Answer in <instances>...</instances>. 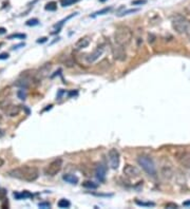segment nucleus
<instances>
[{
	"instance_id": "1",
	"label": "nucleus",
	"mask_w": 190,
	"mask_h": 209,
	"mask_svg": "<svg viewBox=\"0 0 190 209\" xmlns=\"http://www.w3.org/2000/svg\"><path fill=\"white\" fill-rule=\"evenodd\" d=\"M11 176L26 181V182H34L39 176V171L34 166H21L19 168L13 169L10 172Z\"/></svg>"
},
{
	"instance_id": "2",
	"label": "nucleus",
	"mask_w": 190,
	"mask_h": 209,
	"mask_svg": "<svg viewBox=\"0 0 190 209\" xmlns=\"http://www.w3.org/2000/svg\"><path fill=\"white\" fill-rule=\"evenodd\" d=\"M172 27L177 33L185 35L190 40V21L187 18L181 15H176L172 19Z\"/></svg>"
},
{
	"instance_id": "3",
	"label": "nucleus",
	"mask_w": 190,
	"mask_h": 209,
	"mask_svg": "<svg viewBox=\"0 0 190 209\" xmlns=\"http://www.w3.org/2000/svg\"><path fill=\"white\" fill-rule=\"evenodd\" d=\"M115 43L122 46L128 45L132 40V31L127 27H120L115 31L114 34Z\"/></svg>"
},
{
	"instance_id": "4",
	"label": "nucleus",
	"mask_w": 190,
	"mask_h": 209,
	"mask_svg": "<svg viewBox=\"0 0 190 209\" xmlns=\"http://www.w3.org/2000/svg\"><path fill=\"white\" fill-rule=\"evenodd\" d=\"M137 163L139 166L144 169V171L151 176H154L156 174V168L154 165V162L148 155H141L137 158Z\"/></svg>"
},
{
	"instance_id": "5",
	"label": "nucleus",
	"mask_w": 190,
	"mask_h": 209,
	"mask_svg": "<svg viewBox=\"0 0 190 209\" xmlns=\"http://www.w3.org/2000/svg\"><path fill=\"white\" fill-rule=\"evenodd\" d=\"M62 168V159L61 158H56L52 160L50 164L46 167V169H44V173L47 174V175L49 176H54L56 175L57 173L60 172Z\"/></svg>"
},
{
	"instance_id": "6",
	"label": "nucleus",
	"mask_w": 190,
	"mask_h": 209,
	"mask_svg": "<svg viewBox=\"0 0 190 209\" xmlns=\"http://www.w3.org/2000/svg\"><path fill=\"white\" fill-rule=\"evenodd\" d=\"M112 55L114 57V59L117 61H125L127 59V53L125 50V46L117 43H115V45L112 48Z\"/></svg>"
},
{
	"instance_id": "7",
	"label": "nucleus",
	"mask_w": 190,
	"mask_h": 209,
	"mask_svg": "<svg viewBox=\"0 0 190 209\" xmlns=\"http://www.w3.org/2000/svg\"><path fill=\"white\" fill-rule=\"evenodd\" d=\"M108 158H109V165L112 169H117L120 163V156L119 152L116 149H110L108 153Z\"/></svg>"
},
{
	"instance_id": "8",
	"label": "nucleus",
	"mask_w": 190,
	"mask_h": 209,
	"mask_svg": "<svg viewBox=\"0 0 190 209\" xmlns=\"http://www.w3.org/2000/svg\"><path fill=\"white\" fill-rule=\"evenodd\" d=\"M104 46L103 45H100V46H97V48L92 52V53H90L88 56H86V60H87V62L88 63H93V62H95L98 58L100 57L103 55V53H104Z\"/></svg>"
},
{
	"instance_id": "9",
	"label": "nucleus",
	"mask_w": 190,
	"mask_h": 209,
	"mask_svg": "<svg viewBox=\"0 0 190 209\" xmlns=\"http://www.w3.org/2000/svg\"><path fill=\"white\" fill-rule=\"evenodd\" d=\"M122 171H124V174H125L126 176L131 178V179H135V178H137L139 175L138 169L136 167L132 166V165H126L124 167V170H122Z\"/></svg>"
},
{
	"instance_id": "10",
	"label": "nucleus",
	"mask_w": 190,
	"mask_h": 209,
	"mask_svg": "<svg viewBox=\"0 0 190 209\" xmlns=\"http://www.w3.org/2000/svg\"><path fill=\"white\" fill-rule=\"evenodd\" d=\"M20 107L17 106V104H13V103H10L9 106L3 109L4 113L7 115V116H11V117H14V116H17L19 113H20Z\"/></svg>"
},
{
	"instance_id": "11",
	"label": "nucleus",
	"mask_w": 190,
	"mask_h": 209,
	"mask_svg": "<svg viewBox=\"0 0 190 209\" xmlns=\"http://www.w3.org/2000/svg\"><path fill=\"white\" fill-rule=\"evenodd\" d=\"M107 169L103 164H98L95 168V176L99 182H104L106 179Z\"/></svg>"
},
{
	"instance_id": "12",
	"label": "nucleus",
	"mask_w": 190,
	"mask_h": 209,
	"mask_svg": "<svg viewBox=\"0 0 190 209\" xmlns=\"http://www.w3.org/2000/svg\"><path fill=\"white\" fill-rule=\"evenodd\" d=\"M178 163L186 169H190V152H183L178 155Z\"/></svg>"
},
{
	"instance_id": "13",
	"label": "nucleus",
	"mask_w": 190,
	"mask_h": 209,
	"mask_svg": "<svg viewBox=\"0 0 190 209\" xmlns=\"http://www.w3.org/2000/svg\"><path fill=\"white\" fill-rule=\"evenodd\" d=\"M89 44H90V38L89 37H82L80 39H78V41L74 45V48L76 50H81V49L87 48Z\"/></svg>"
},
{
	"instance_id": "14",
	"label": "nucleus",
	"mask_w": 190,
	"mask_h": 209,
	"mask_svg": "<svg viewBox=\"0 0 190 209\" xmlns=\"http://www.w3.org/2000/svg\"><path fill=\"white\" fill-rule=\"evenodd\" d=\"M63 181H65L67 183H69V184H73V185H76L78 183V178L76 175H74V174H64V175L62 176Z\"/></svg>"
},
{
	"instance_id": "15",
	"label": "nucleus",
	"mask_w": 190,
	"mask_h": 209,
	"mask_svg": "<svg viewBox=\"0 0 190 209\" xmlns=\"http://www.w3.org/2000/svg\"><path fill=\"white\" fill-rule=\"evenodd\" d=\"M10 95H11V88H10V87L3 88L1 91H0V100L9 98Z\"/></svg>"
},
{
	"instance_id": "16",
	"label": "nucleus",
	"mask_w": 190,
	"mask_h": 209,
	"mask_svg": "<svg viewBox=\"0 0 190 209\" xmlns=\"http://www.w3.org/2000/svg\"><path fill=\"white\" fill-rule=\"evenodd\" d=\"M33 194L30 193L29 191H23L20 193H14V197L17 200H21V199H28V197H32Z\"/></svg>"
},
{
	"instance_id": "17",
	"label": "nucleus",
	"mask_w": 190,
	"mask_h": 209,
	"mask_svg": "<svg viewBox=\"0 0 190 209\" xmlns=\"http://www.w3.org/2000/svg\"><path fill=\"white\" fill-rule=\"evenodd\" d=\"M82 186L85 188H88V189H96L98 186H97V184H95V183H93V182H91V181H87V182H85L84 184H82Z\"/></svg>"
},
{
	"instance_id": "18",
	"label": "nucleus",
	"mask_w": 190,
	"mask_h": 209,
	"mask_svg": "<svg viewBox=\"0 0 190 209\" xmlns=\"http://www.w3.org/2000/svg\"><path fill=\"white\" fill-rule=\"evenodd\" d=\"M58 207L59 208H69L70 207V202L68 201V200H65V199H62V200H60L59 202H58Z\"/></svg>"
},
{
	"instance_id": "19",
	"label": "nucleus",
	"mask_w": 190,
	"mask_h": 209,
	"mask_svg": "<svg viewBox=\"0 0 190 209\" xmlns=\"http://www.w3.org/2000/svg\"><path fill=\"white\" fill-rule=\"evenodd\" d=\"M26 37V34H12L9 35L7 39H24Z\"/></svg>"
},
{
	"instance_id": "20",
	"label": "nucleus",
	"mask_w": 190,
	"mask_h": 209,
	"mask_svg": "<svg viewBox=\"0 0 190 209\" xmlns=\"http://www.w3.org/2000/svg\"><path fill=\"white\" fill-rule=\"evenodd\" d=\"M46 9L47 11H56V9H57V3L56 2H54V1H51V2H49V3H47V5H46Z\"/></svg>"
},
{
	"instance_id": "21",
	"label": "nucleus",
	"mask_w": 190,
	"mask_h": 209,
	"mask_svg": "<svg viewBox=\"0 0 190 209\" xmlns=\"http://www.w3.org/2000/svg\"><path fill=\"white\" fill-rule=\"evenodd\" d=\"M111 10V7H105V9H103V10H100V11H97V12H95L94 14H92L91 16L92 17H96V16H99V15H104V14H106V13H108V12Z\"/></svg>"
},
{
	"instance_id": "22",
	"label": "nucleus",
	"mask_w": 190,
	"mask_h": 209,
	"mask_svg": "<svg viewBox=\"0 0 190 209\" xmlns=\"http://www.w3.org/2000/svg\"><path fill=\"white\" fill-rule=\"evenodd\" d=\"M135 203H136V205H138V206H142V207H153L154 206V203H152V202H141V201H135Z\"/></svg>"
},
{
	"instance_id": "23",
	"label": "nucleus",
	"mask_w": 190,
	"mask_h": 209,
	"mask_svg": "<svg viewBox=\"0 0 190 209\" xmlns=\"http://www.w3.org/2000/svg\"><path fill=\"white\" fill-rule=\"evenodd\" d=\"M77 1H78V0H61L60 3L64 7V6H70V5H72L73 3L77 2Z\"/></svg>"
},
{
	"instance_id": "24",
	"label": "nucleus",
	"mask_w": 190,
	"mask_h": 209,
	"mask_svg": "<svg viewBox=\"0 0 190 209\" xmlns=\"http://www.w3.org/2000/svg\"><path fill=\"white\" fill-rule=\"evenodd\" d=\"M39 23V21H38V19H36V18H33V19H29L27 22H26V25L27 26H29V27H35V26H37Z\"/></svg>"
},
{
	"instance_id": "25",
	"label": "nucleus",
	"mask_w": 190,
	"mask_h": 209,
	"mask_svg": "<svg viewBox=\"0 0 190 209\" xmlns=\"http://www.w3.org/2000/svg\"><path fill=\"white\" fill-rule=\"evenodd\" d=\"M17 96L20 99H26L27 98V93H26L24 89L20 88V90H18V92H17Z\"/></svg>"
},
{
	"instance_id": "26",
	"label": "nucleus",
	"mask_w": 190,
	"mask_h": 209,
	"mask_svg": "<svg viewBox=\"0 0 190 209\" xmlns=\"http://www.w3.org/2000/svg\"><path fill=\"white\" fill-rule=\"evenodd\" d=\"M138 11V9H132V10H128V11H124L122 13L118 14V16H125V15H129V14H133V13H136Z\"/></svg>"
},
{
	"instance_id": "27",
	"label": "nucleus",
	"mask_w": 190,
	"mask_h": 209,
	"mask_svg": "<svg viewBox=\"0 0 190 209\" xmlns=\"http://www.w3.org/2000/svg\"><path fill=\"white\" fill-rule=\"evenodd\" d=\"M146 3H147V0H134V1H132L133 5H142Z\"/></svg>"
},
{
	"instance_id": "28",
	"label": "nucleus",
	"mask_w": 190,
	"mask_h": 209,
	"mask_svg": "<svg viewBox=\"0 0 190 209\" xmlns=\"http://www.w3.org/2000/svg\"><path fill=\"white\" fill-rule=\"evenodd\" d=\"M38 206H39L40 208H50V207H51L50 203H39Z\"/></svg>"
},
{
	"instance_id": "29",
	"label": "nucleus",
	"mask_w": 190,
	"mask_h": 209,
	"mask_svg": "<svg viewBox=\"0 0 190 209\" xmlns=\"http://www.w3.org/2000/svg\"><path fill=\"white\" fill-rule=\"evenodd\" d=\"M165 207L166 208H177V205L174 203H168V204L165 205Z\"/></svg>"
},
{
	"instance_id": "30",
	"label": "nucleus",
	"mask_w": 190,
	"mask_h": 209,
	"mask_svg": "<svg viewBox=\"0 0 190 209\" xmlns=\"http://www.w3.org/2000/svg\"><path fill=\"white\" fill-rule=\"evenodd\" d=\"M7 58H9V54L7 53L0 54V59H7Z\"/></svg>"
},
{
	"instance_id": "31",
	"label": "nucleus",
	"mask_w": 190,
	"mask_h": 209,
	"mask_svg": "<svg viewBox=\"0 0 190 209\" xmlns=\"http://www.w3.org/2000/svg\"><path fill=\"white\" fill-rule=\"evenodd\" d=\"M24 45H26V43H24V42H23V43H19V44H17V45H14L12 49H13V50H17V49H19V48H20V46H24Z\"/></svg>"
},
{
	"instance_id": "32",
	"label": "nucleus",
	"mask_w": 190,
	"mask_h": 209,
	"mask_svg": "<svg viewBox=\"0 0 190 209\" xmlns=\"http://www.w3.org/2000/svg\"><path fill=\"white\" fill-rule=\"evenodd\" d=\"M47 40H48L47 37H42V38H39V39L37 40V43H43V42H46Z\"/></svg>"
},
{
	"instance_id": "33",
	"label": "nucleus",
	"mask_w": 190,
	"mask_h": 209,
	"mask_svg": "<svg viewBox=\"0 0 190 209\" xmlns=\"http://www.w3.org/2000/svg\"><path fill=\"white\" fill-rule=\"evenodd\" d=\"M5 33H6V29H4V28H0V35L5 34Z\"/></svg>"
},
{
	"instance_id": "34",
	"label": "nucleus",
	"mask_w": 190,
	"mask_h": 209,
	"mask_svg": "<svg viewBox=\"0 0 190 209\" xmlns=\"http://www.w3.org/2000/svg\"><path fill=\"white\" fill-rule=\"evenodd\" d=\"M3 164H4V160H3V159H2L1 157H0V167H1V166H2Z\"/></svg>"
},
{
	"instance_id": "35",
	"label": "nucleus",
	"mask_w": 190,
	"mask_h": 209,
	"mask_svg": "<svg viewBox=\"0 0 190 209\" xmlns=\"http://www.w3.org/2000/svg\"><path fill=\"white\" fill-rule=\"evenodd\" d=\"M184 206H190V201H188V202H185L184 204H183Z\"/></svg>"
},
{
	"instance_id": "36",
	"label": "nucleus",
	"mask_w": 190,
	"mask_h": 209,
	"mask_svg": "<svg viewBox=\"0 0 190 209\" xmlns=\"http://www.w3.org/2000/svg\"><path fill=\"white\" fill-rule=\"evenodd\" d=\"M1 120H2V115L0 114V122H1Z\"/></svg>"
},
{
	"instance_id": "37",
	"label": "nucleus",
	"mask_w": 190,
	"mask_h": 209,
	"mask_svg": "<svg viewBox=\"0 0 190 209\" xmlns=\"http://www.w3.org/2000/svg\"><path fill=\"white\" fill-rule=\"evenodd\" d=\"M2 44H3L2 42H0V48H1V46H2Z\"/></svg>"
},
{
	"instance_id": "38",
	"label": "nucleus",
	"mask_w": 190,
	"mask_h": 209,
	"mask_svg": "<svg viewBox=\"0 0 190 209\" xmlns=\"http://www.w3.org/2000/svg\"><path fill=\"white\" fill-rule=\"evenodd\" d=\"M100 1H106V0H100Z\"/></svg>"
}]
</instances>
